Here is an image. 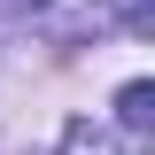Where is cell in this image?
I'll list each match as a JSON object with an SVG mask.
<instances>
[{
    "instance_id": "1",
    "label": "cell",
    "mask_w": 155,
    "mask_h": 155,
    "mask_svg": "<svg viewBox=\"0 0 155 155\" xmlns=\"http://www.w3.org/2000/svg\"><path fill=\"white\" fill-rule=\"evenodd\" d=\"M62 155H147V140L116 132V124H93V116H78L70 132H62Z\"/></svg>"
},
{
    "instance_id": "2",
    "label": "cell",
    "mask_w": 155,
    "mask_h": 155,
    "mask_svg": "<svg viewBox=\"0 0 155 155\" xmlns=\"http://www.w3.org/2000/svg\"><path fill=\"white\" fill-rule=\"evenodd\" d=\"M116 132H132V140H155V85H147V78H132V85L116 93Z\"/></svg>"
},
{
    "instance_id": "3",
    "label": "cell",
    "mask_w": 155,
    "mask_h": 155,
    "mask_svg": "<svg viewBox=\"0 0 155 155\" xmlns=\"http://www.w3.org/2000/svg\"><path fill=\"white\" fill-rule=\"evenodd\" d=\"M109 16H116V23H132V31H140V23L155 16V0H109Z\"/></svg>"
}]
</instances>
